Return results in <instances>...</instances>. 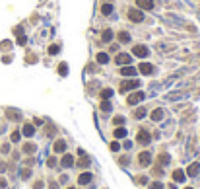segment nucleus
<instances>
[{
  "instance_id": "32",
  "label": "nucleus",
  "mask_w": 200,
  "mask_h": 189,
  "mask_svg": "<svg viewBox=\"0 0 200 189\" xmlns=\"http://www.w3.org/2000/svg\"><path fill=\"white\" fill-rule=\"evenodd\" d=\"M111 150H119V142H113V144H111Z\"/></svg>"
},
{
  "instance_id": "14",
  "label": "nucleus",
  "mask_w": 200,
  "mask_h": 189,
  "mask_svg": "<svg viewBox=\"0 0 200 189\" xmlns=\"http://www.w3.org/2000/svg\"><path fill=\"white\" fill-rule=\"evenodd\" d=\"M66 144L62 142V140H58V142H54V152H64Z\"/></svg>"
},
{
  "instance_id": "33",
  "label": "nucleus",
  "mask_w": 200,
  "mask_h": 189,
  "mask_svg": "<svg viewBox=\"0 0 200 189\" xmlns=\"http://www.w3.org/2000/svg\"><path fill=\"white\" fill-rule=\"evenodd\" d=\"M152 189H161V183H154V185H152Z\"/></svg>"
},
{
  "instance_id": "16",
  "label": "nucleus",
  "mask_w": 200,
  "mask_h": 189,
  "mask_svg": "<svg viewBox=\"0 0 200 189\" xmlns=\"http://www.w3.org/2000/svg\"><path fill=\"white\" fill-rule=\"evenodd\" d=\"M113 12V6H111V4H103V6H101V14H103V16H107V14H111Z\"/></svg>"
},
{
  "instance_id": "12",
  "label": "nucleus",
  "mask_w": 200,
  "mask_h": 189,
  "mask_svg": "<svg viewBox=\"0 0 200 189\" xmlns=\"http://www.w3.org/2000/svg\"><path fill=\"white\" fill-rule=\"evenodd\" d=\"M97 63H99V65H107V63H109V57H107L105 53H99V55H97Z\"/></svg>"
},
{
  "instance_id": "2",
  "label": "nucleus",
  "mask_w": 200,
  "mask_h": 189,
  "mask_svg": "<svg viewBox=\"0 0 200 189\" xmlns=\"http://www.w3.org/2000/svg\"><path fill=\"white\" fill-rule=\"evenodd\" d=\"M138 84H140V80H124V82H121L119 90H121V92H128V90L138 88Z\"/></svg>"
},
{
  "instance_id": "6",
  "label": "nucleus",
  "mask_w": 200,
  "mask_h": 189,
  "mask_svg": "<svg viewBox=\"0 0 200 189\" xmlns=\"http://www.w3.org/2000/svg\"><path fill=\"white\" fill-rule=\"evenodd\" d=\"M136 140H138L140 144H148L150 142V135L146 133V131H140V133H138V137H136Z\"/></svg>"
},
{
  "instance_id": "25",
  "label": "nucleus",
  "mask_w": 200,
  "mask_h": 189,
  "mask_svg": "<svg viewBox=\"0 0 200 189\" xmlns=\"http://www.w3.org/2000/svg\"><path fill=\"white\" fill-rule=\"evenodd\" d=\"M101 111H103V113H109V111H111V105L107 104V101H103V104H101Z\"/></svg>"
},
{
  "instance_id": "27",
  "label": "nucleus",
  "mask_w": 200,
  "mask_h": 189,
  "mask_svg": "<svg viewBox=\"0 0 200 189\" xmlns=\"http://www.w3.org/2000/svg\"><path fill=\"white\" fill-rule=\"evenodd\" d=\"M58 51H60V49H58V45H51V47H49V53H51V55H57Z\"/></svg>"
},
{
  "instance_id": "8",
  "label": "nucleus",
  "mask_w": 200,
  "mask_h": 189,
  "mask_svg": "<svg viewBox=\"0 0 200 189\" xmlns=\"http://www.w3.org/2000/svg\"><path fill=\"white\" fill-rule=\"evenodd\" d=\"M150 162H152V154H150V152H142V154H140V164H142V166H148Z\"/></svg>"
},
{
  "instance_id": "28",
  "label": "nucleus",
  "mask_w": 200,
  "mask_h": 189,
  "mask_svg": "<svg viewBox=\"0 0 200 189\" xmlns=\"http://www.w3.org/2000/svg\"><path fill=\"white\" fill-rule=\"evenodd\" d=\"M167 162H169V156L161 154V156H159V164H167Z\"/></svg>"
},
{
  "instance_id": "5",
  "label": "nucleus",
  "mask_w": 200,
  "mask_h": 189,
  "mask_svg": "<svg viewBox=\"0 0 200 189\" xmlns=\"http://www.w3.org/2000/svg\"><path fill=\"white\" fill-rule=\"evenodd\" d=\"M136 8H140V10H152L154 8V0H136Z\"/></svg>"
},
{
  "instance_id": "1",
  "label": "nucleus",
  "mask_w": 200,
  "mask_h": 189,
  "mask_svg": "<svg viewBox=\"0 0 200 189\" xmlns=\"http://www.w3.org/2000/svg\"><path fill=\"white\" fill-rule=\"evenodd\" d=\"M128 18L130 22H134V24H140V22L144 20V14L140 8H132V10H128Z\"/></svg>"
},
{
  "instance_id": "3",
  "label": "nucleus",
  "mask_w": 200,
  "mask_h": 189,
  "mask_svg": "<svg viewBox=\"0 0 200 189\" xmlns=\"http://www.w3.org/2000/svg\"><path fill=\"white\" fill-rule=\"evenodd\" d=\"M132 53H134L136 57H140V59H144V57H148V47L146 45H136L134 49H132Z\"/></svg>"
},
{
  "instance_id": "29",
  "label": "nucleus",
  "mask_w": 200,
  "mask_h": 189,
  "mask_svg": "<svg viewBox=\"0 0 200 189\" xmlns=\"http://www.w3.org/2000/svg\"><path fill=\"white\" fill-rule=\"evenodd\" d=\"M113 123H115V125H123L124 119H123V117H115V119H113Z\"/></svg>"
},
{
  "instance_id": "26",
  "label": "nucleus",
  "mask_w": 200,
  "mask_h": 189,
  "mask_svg": "<svg viewBox=\"0 0 200 189\" xmlns=\"http://www.w3.org/2000/svg\"><path fill=\"white\" fill-rule=\"evenodd\" d=\"M134 115H136L138 119H142L144 115H146V109H136V111H134Z\"/></svg>"
},
{
  "instance_id": "17",
  "label": "nucleus",
  "mask_w": 200,
  "mask_h": 189,
  "mask_svg": "<svg viewBox=\"0 0 200 189\" xmlns=\"http://www.w3.org/2000/svg\"><path fill=\"white\" fill-rule=\"evenodd\" d=\"M161 117H163V111L161 109H155L154 113H152V119H154V121H159Z\"/></svg>"
},
{
  "instance_id": "20",
  "label": "nucleus",
  "mask_w": 200,
  "mask_h": 189,
  "mask_svg": "<svg viewBox=\"0 0 200 189\" xmlns=\"http://www.w3.org/2000/svg\"><path fill=\"white\" fill-rule=\"evenodd\" d=\"M72 164H74V158H72V156H64L62 166H66V168H68V166H72Z\"/></svg>"
},
{
  "instance_id": "23",
  "label": "nucleus",
  "mask_w": 200,
  "mask_h": 189,
  "mask_svg": "<svg viewBox=\"0 0 200 189\" xmlns=\"http://www.w3.org/2000/svg\"><path fill=\"white\" fill-rule=\"evenodd\" d=\"M58 72H60L62 76H66V74H68V66H66L64 63H62V65H60V68H58Z\"/></svg>"
},
{
  "instance_id": "24",
  "label": "nucleus",
  "mask_w": 200,
  "mask_h": 189,
  "mask_svg": "<svg viewBox=\"0 0 200 189\" xmlns=\"http://www.w3.org/2000/svg\"><path fill=\"white\" fill-rule=\"evenodd\" d=\"M124 135H126V129H117V131H115V137H117V138L124 137Z\"/></svg>"
},
{
  "instance_id": "18",
  "label": "nucleus",
  "mask_w": 200,
  "mask_h": 189,
  "mask_svg": "<svg viewBox=\"0 0 200 189\" xmlns=\"http://www.w3.org/2000/svg\"><path fill=\"white\" fill-rule=\"evenodd\" d=\"M111 96H113V90H111V88H105V90L101 92V98L103 99H109Z\"/></svg>"
},
{
  "instance_id": "22",
  "label": "nucleus",
  "mask_w": 200,
  "mask_h": 189,
  "mask_svg": "<svg viewBox=\"0 0 200 189\" xmlns=\"http://www.w3.org/2000/svg\"><path fill=\"white\" fill-rule=\"evenodd\" d=\"M196 172H198V164H192L188 168V176H196Z\"/></svg>"
},
{
  "instance_id": "31",
  "label": "nucleus",
  "mask_w": 200,
  "mask_h": 189,
  "mask_svg": "<svg viewBox=\"0 0 200 189\" xmlns=\"http://www.w3.org/2000/svg\"><path fill=\"white\" fill-rule=\"evenodd\" d=\"M18 43H19V45H23V43H26V37H23V35H19V37H18Z\"/></svg>"
},
{
  "instance_id": "15",
  "label": "nucleus",
  "mask_w": 200,
  "mask_h": 189,
  "mask_svg": "<svg viewBox=\"0 0 200 189\" xmlns=\"http://www.w3.org/2000/svg\"><path fill=\"white\" fill-rule=\"evenodd\" d=\"M111 39H113V31H111V29H105V31H103V41H105V43H109Z\"/></svg>"
},
{
  "instance_id": "13",
  "label": "nucleus",
  "mask_w": 200,
  "mask_h": 189,
  "mask_svg": "<svg viewBox=\"0 0 200 189\" xmlns=\"http://www.w3.org/2000/svg\"><path fill=\"white\" fill-rule=\"evenodd\" d=\"M173 179L175 181H185V174H183L181 170H177V172L173 174Z\"/></svg>"
},
{
  "instance_id": "19",
  "label": "nucleus",
  "mask_w": 200,
  "mask_h": 189,
  "mask_svg": "<svg viewBox=\"0 0 200 189\" xmlns=\"http://www.w3.org/2000/svg\"><path fill=\"white\" fill-rule=\"evenodd\" d=\"M33 131H35V129H33L31 125H26V127H23V135H26V137H31Z\"/></svg>"
},
{
  "instance_id": "34",
  "label": "nucleus",
  "mask_w": 200,
  "mask_h": 189,
  "mask_svg": "<svg viewBox=\"0 0 200 189\" xmlns=\"http://www.w3.org/2000/svg\"><path fill=\"white\" fill-rule=\"evenodd\" d=\"M188 189H190V187H188Z\"/></svg>"
},
{
  "instance_id": "4",
  "label": "nucleus",
  "mask_w": 200,
  "mask_h": 189,
  "mask_svg": "<svg viewBox=\"0 0 200 189\" xmlns=\"http://www.w3.org/2000/svg\"><path fill=\"white\" fill-rule=\"evenodd\" d=\"M142 99H144V92H134L132 96H128V99H126V101H128L130 105H136V104H140Z\"/></svg>"
},
{
  "instance_id": "10",
  "label": "nucleus",
  "mask_w": 200,
  "mask_h": 189,
  "mask_svg": "<svg viewBox=\"0 0 200 189\" xmlns=\"http://www.w3.org/2000/svg\"><path fill=\"white\" fill-rule=\"evenodd\" d=\"M121 74H123V76H134L136 68H134V66H124L123 70H121Z\"/></svg>"
},
{
  "instance_id": "9",
  "label": "nucleus",
  "mask_w": 200,
  "mask_h": 189,
  "mask_svg": "<svg viewBox=\"0 0 200 189\" xmlns=\"http://www.w3.org/2000/svg\"><path fill=\"white\" fill-rule=\"evenodd\" d=\"M140 72H142V74H152V72H154V66L150 65V63H142V65H140Z\"/></svg>"
},
{
  "instance_id": "11",
  "label": "nucleus",
  "mask_w": 200,
  "mask_h": 189,
  "mask_svg": "<svg viewBox=\"0 0 200 189\" xmlns=\"http://www.w3.org/2000/svg\"><path fill=\"white\" fill-rule=\"evenodd\" d=\"M117 37H119V41H121V43H130V35H128L126 31H121Z\"/></svg>"
},
{
  "instance_id": "30",
  "label": "nucleus",
  "mask_w": 200,
  "mask_h": 189,
  "mask_svg": "<svg viewBox=\"0 0 200 189\" xmlns=\"http://www.w3.org/2000/svg\"><path fill=\"white\" fill-rule=\"evenodd\" d=\"M33 150H35L33 144H26V152H33Z\"/></svg>"
},
{
  "instance_id": "7",
  "label": "nucleus",
  "mask_w": 200,
  "mask_h": 189,
  "mask_svg": "<svg viewBox=\"0 0 200 189\" xmlns=\"http://www.w3.org/2000/svg\"><path fill=\"white\" fill-rule=\"evenodd\" d=\"M128 63H130V55H126V53L117 55V65H128Z\"/></svg>"
},
{
  "instance_id": "21",
  "label": "nucleus",
  "mask_w": 200,
  "mask_h": 189,
  "mask_svg": "<svg viewBox=\"0 0 200 189\" xmlns=\"http://www.w3.org/2000/svg\"><path fill=\"white\" fill-rule=\"evenodd\" d=\"M91 179V176L90 174H88V172H86V174H82V176H80V183H88Z\"/></svg>"
}]
</instances>
